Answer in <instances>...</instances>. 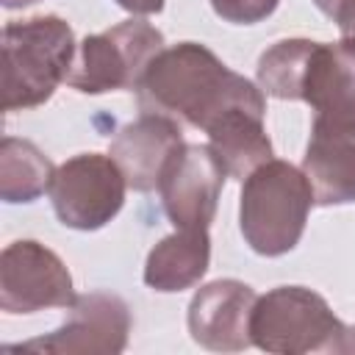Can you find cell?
<instances>
[{"label":"cell","instance_id":"1","mask_svg":"<svg viewBox=\"0 0 355 355\" xmlns=\"http://www.w3.org/2000/svg\"><path fill=\"white\" fill-rule=\"evenodd\" d=\"M144 114H164L205 130L230 108H266L261 89L244 75L225 67L205 44L180 42L164 47L139 83Z\"/></svg>","mask_w":355,"mask_h":355},{"label":"cell","instance_id":"2","mask_svg":"<svg viewBox=\"0 0 355 355\" xmlns=\"http://www.w3.org/2000/svg\"><path fill=\"white\" fill-rule=\"evenodd\" d=\"M3 111L36 108L53 97L75 61V36L55 14L14 19L3 28Z\"/></svg>","mask_w":355,"mask_h":355},{"label":"cell","instance_id":"3","mask_svg":"<svg viewBox=\"0 0 355 355\" xmlns=\"http://www.w3.org/2000/svg\"><path fill=\"white\" fill-rule=\"evenodd\" d=\"M311 205L313 191L302 169L272 158L244 178L239 202L241 236L258 255H283L302 239Z\"/></svg>","mask_w":355,"mask_h":355},{"label":"cell","instance_id":"4","mask_svg":"<svg viewBox=\"0 0 355 355\" xmlns=\"http://www.w3.org/2000/svg\"><path fill=\"white\" fill-rule=\"evenodd\" d=\"M250 338L277 355L355 352L352 330L330 311L322 294L305 286H277L258 297L250 316Z\"/></svg>","mask_w":355,"mask_h":355},{"label":"cell","instance_id":"5","mask_svg":"<svg viewBox=\"0 0 355 355\" xmlns=\"http://www.w3.org/2000/svg\"><path fill=\"white\" fill-rule=\"evenodd\" d=\"M164 50V33L147 19H125L78 44L67 86L83 94L139 89L150 61Z\"/></svg>","mask_w":355,"mask_h":355},{"label":"cell","instance_id":"6","mask_svg":"<svg viewBox=\"0 0 355 355\" xmlns=\"http://www.w3.org/2000/svg\"><path fill=\"white\" fill-rule=\"evenodd\" d=\"M128 180L111 155L80 153L55 166L50 200L61 225L97 230L108 225L125 202Z\"/></svg>","mask_w":355,"mask_h":355},{"label":"cell","instance_id":"7","mask_svg":"<svg viewBox=\"0 0 355 355\" xmlns=\"http://www.w3.org/2000/svg\"><path fill=\"white\" fill-rule=\"evenodd\" d=\"M130 333V311L122 297L108 291H92L75 297L67 322L50 336L31 338L25 344L3 347V352H53V355H94L122 352Z\"/></svg>","mask_w":355,"mask_h":355},{"label":"cell","instance_id":"8","mask_svg":"<svg viewBox=\"0 0 355 355\" xmlns=\"http://www.w3.org/2000/svg\"><path fill=\"white\" fill-rule=\"evenodd\" d=\"M75 302L72 275L64 261L39 241H11L0 255V308L6 313H36Z\"/></svg>","mask_w":355,"mask_h":355},{"label":"cell","instance_id":"9","mask_svg":"<svg viewBox=\"0 0 355 355\" xmlns=\"http://www.w3.org/2000/svg\"><path fill=\"white\" fill-rule=\"evenodd\" d=\"M225 178L227 172L208 144H183L158 183L169 222L180 230H208Z\"/></svg>","mask_w":355,"mask_h":355},{"label":"cell","instance_id":"10","mask_svg":"<svg viewBox=\"0 0 355 355\" xmlns=\"http://www.w3.org/2000/svg\"><path fill=\"white\" fill-rule=\"evenodd\" d=\"M300 169L316 205L355 202V119L313 116Z\"/></svg>","mask_w":355,"mask_h":355},{"label":"cell","instance_id":"11","mask_svg":"<svg viewBox=\"0 0 355 355\" xmlns=\"http://www.w3.org/2000/svg\"><path fill=\"white\" fill-rule=\"evenodd\" d=\"M255 291L241 280H214L202 286L189 305L191 338L214 352H239L252 344L250 316Z\"/></svg>","mask_w":355,"mask_h":355},{"label":"cell","instance_id":"12","mask_svg":"<svg viewBox=\"0 0 355 355\" xmlns=\"http://www.w3.org/2000/svg\"><path fill=\"white\" fill-rule=\"evenodd\" d=\"M180 150H183V136L172 116L141 114L139 119L119 128V133L111 141L108 155L122 169L128 189L153 191L158 189L169 161Z\"/></svg>","mask_w":355,"mask_h":355},{"label":"cell","instance_id":"13","mask_svg":"<svg viewBox=\"0 0 355 355\" xmlns=\"http://www.w3.org/2000/svg\"><path fill=\"white\" fill-rule=\"evenodd\" d=\"M294 100L308 103L316 116L355 119V42H311Z\"/></svg>","mask_w":355,"mask_h":355},{"label":"cell","instance_id":"14","mask_svg":"<svg viewBox=\"0 0 355 355\" xmlns=\"http://www.w3.org/2000/svg\"><path fill=\"white\" fill-rule=\"evenodd\" d=\"M266 108H230L219 114L208 128V147L219 158L227 178L244 180L261 164L272 161V141L263 128Z\"/></svg>","mask_w":355,"mask_h":355},{"label":"cell","instance_id":"15","mask_svg":"<svg viewBox=\"0 0 355 355\" xmlns=\"http://www.w3.org/2000/svg\"><path fill=\"white\" fill-rule=\"evenodd\" d=\"M211 261L208 230H175L161 239L144 263V283L153 291H183L200 283Z\"/></svg>","mask_w":355,"mask_h":355},{"label":"cell","instance_id":"16","mask_svg":"<svg viewBox=\"0 0 355 355\" xmlns=\"http://www.w3.org/2000/svg\"><path fill=\"white\" fill-rule=\"evenodd\" d=\"M55 166L28 139L6 136L0 141V197L6 202H33L50 191Z\"/></svg>","mask_w":355,"mask_h":355},{"label":"cell","instance_id":"17","mask_svg":"<svg viewBox=\"0 0 355 355\" xmlns=\"http://www.w3.org/2000/svg\"><path fill=\"white\" fill-rule=\"evenodd\" d=\"M277 3L280 0H211V8L225 22H233V25H255V22L266 19L277 8Z\"/></svg>","mask_w":355,"mask_h":355},{"label":"cell","instance_id":"18","mask_svg":"<svg viewBox=\"0 0 355 355\" xmlns=\"http://www.w3.org/2000/svg\"><path fill=\"white\" fill-rule=\"evenodd\" d=\"M330 19L338 25V31H341L344 39H352L355 42V0H341L338 8H336V14Z\"/></svg>","mask_w":355,"mask_h":355},{"label":"cell","instance_id":"19","mask_svg":"<svg viewBox=\"0 0 355 355\" xmlns=\"http://www.w3.org/2000/svg\"><path fill=\"white\" fill-rule=\"evenodd\" d=\"M116 6H122L125 11H130L136 17H150L164 8V0H116Z\"/></svg>","mask_w":355,"mask_h":355},{"label":"cell","instance_id":"20","mask_svg":"<svg viewBox=\"0 0 355 355\" xmlns=\"http://www.w3.org/2000/svg\"><path fill=\"white\" fill-rule=\"evenodd\" d=\"M338 3H341V0H313V6H316L322 14H327V17H333V14H336Z\"/></svg>","mask_w":355,"mask_h":355},{"label":"cell","instance_id":"21","mask_svg":"<svg viewBox=\"0 0 355 355\" xmlns=\"http://www.w3.org/2000/svg\"><path fill=\"white\" fill-rule=\"evenodd\" d=\"M31 3H36V0H3L6 8H22V6H31Z\"/></svg>","mask_w":355,"mask_h":355}]
</instances>
